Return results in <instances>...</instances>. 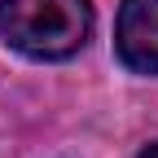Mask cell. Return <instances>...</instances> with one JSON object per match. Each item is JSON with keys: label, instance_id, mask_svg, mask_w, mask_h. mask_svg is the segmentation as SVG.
Returning <instances> with one entry per match:
<instances>
[{"label": "cell", "instance_id": "obj_3", "mask_svg": "<svg viewBox=\"0 0 158 158\" xmlns=\"http://www.w3.org/2000/svg\"><path fill=\"white\" fill-rule=\"evenodd\" d=\"M141 158H158V145H149V149H145V154H141Z\"/></svg>", "mask_w": 158, "mask_h": 158}, {"label": "cell", "instance_id": "obj_1", "mask_svg": "<svg viewBox=\"0 0 158 158\" xmlns=\"http://www.w3.org/2000/svg\"><path fill=\"white\" fill-rule=\"evenodd\" d=\"M92 31L88 0H0V35L18 53L53 62L84 48Z\"/></svg>", "mask_w": 158, "mask_h": 158}, {"label": "cell", "instance_id": "obj_2", "mask_svg": "<svg viewBox=\"0 0 158 158\" xmlns=\"http://www.w3.org/2000/svg\"><path fill=\"white\" fill-rule=\"evenodd\" d=\"M114 40H118V57L132 70L158 75V0H123Z\"/></svg>", "mask_w": 158, "mask_h": 158}]
</instances>
